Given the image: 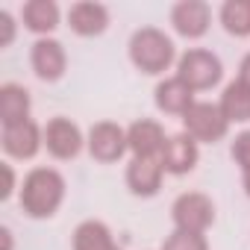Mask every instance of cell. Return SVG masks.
I'll return each mask as SVG.
<instances>
[{"mask_svg":"<svg viewBox=\"0 0 250 250\" xmlns=\"http://www.w3.org/2000/svg\"><path fill=\"white\" fill-rule=\"evenodd\" d=\"M241 174H244V191H247V197H250V168L241 171Z\"/></svg>","mask_w":250,"mask_h":250,"instance_id":"cell-27","label":"cell"},{"mask_svg":"<svg viewBox=\"0 0 250 250\" xmlns=\"http://www.w3.org/2000/svg\"><path fill=\"white\" fill-rule=\"evenodd\" d=\"M44 147L56 159H74L83 150V133L74 121L68 118H53L44 127Z\"/></svg>","mask_w":250,"mask_h":250,"instance_id":"cell-7","label":"cell"},{"mask_svg":"<svg viewBox=\"0 0 250 250\" xmlns=\"http://www.w3.org/2000/svg\"><path fill=\"white\" fill-rule=\"evenodd\" d=\"M232 159L238 162L241 171L250 168V130H244L241 136H235V142H232Z\"/></svg>","mask_w":250,"mask_h":250,"instance_id":"cell-22","label":"cell"},{"mask_svg":"<svg viewBox=\"0 0 250 250\" xmlns=\"http://www.w3.org/2000/svg\"><path fill=\"white\" fill-rule=\"evenodd\" d=\"M0 238H3V250H12V232L3 227V229H0Z\"/></svg>","mask_w":250,"mask_h":250,"instance_id":"cell-26","label":"cell"},{"mask_svg":"<svg viewBox=\"0 0 250 250\" xmlns=\"http://www.w3.org/2000/svg\"><path fill=\"white\" fill-rule=\"evenodd\" d=\"M33 71L42 77V80H47V83H53V80H59L62 74H65V65H68V56H65V47L56 42V39H39L36 44H33Z\"/></svg>","mask_w":250,"mask_h":250,"instance_id":"cell-12","label":"cell"},{"mask_svg":"<svg viewBox=\"0 0 250 250\" xmlns=\"http://www.w3.org/2000/svg\"><path fill=\"white\" fill-rule=\"evenodd\" d=\"M200 159V150H197V142L188 136V133H177V136H168L165 139V147L159 153V162L165 168V174H188L194 171Z\"/></svg>","mask_w":250,"mask_h":250,"instance_id":"cell-8","label":"cell"},{"mask_svg":"<svg viewBox=\"0 0 250 250\" xmlns=\"http://www.w3.org/2000/svg\"><path fill=\"white\" fill-rule=\"evenodd\" d=\"M221 24L229 36H250V0H227L221 6Z\"/></svg>","mask_w":250,"mask_h":250,"instance_id":"cell-20","label":"cell"},{"mask_svg":"<svg viewBox=\"0 0 250 250\" xmlns=\"http://www.w3.org/2000/svg\"><path fill=\"white\" fill-rule=\"evenodd\" d=\"M74 250H121L103 221H83L74 229Z\"/></svg>","mask_w":250,"mask_h":250,"instance_id":"cell-17","label":"cell"},{"mask_svg":"<svg viewBox=\"0 0 250 250\" xmlns=\"http://www.w3.org/2000/svg\"><path fill=\"white\" fill-rule=\"evenodd\" d=\"M0 145H3L6 156H12V159H33L39 153V147L44 145V133L36 127L33 121L9 124V127H3Z\"/></svg>","mask_w":250,"mask_h":250,"instance_id":"cell-9","label":"cell"},{"mask_svg":"<svg viewBox=\"0 0 250 250\" xmlns=\"http://www.w3.org/2000/svg\"><path fill=\"white\" fill-rule=\"evenodd\" d=\"M209 18H212V12L203 0H183V3H177L171 9V24L186 39H200L209 30Z\"/></svg>","mask_w":250,"mask_h":250,"instance_id":"cell-11","label":"cell"},{"mask_svg":"<svg viewBox=\"0 0 250 250\" xmlns=\"http://www.w3.org/2000/svg\"><path fill=\"white\" fill-rule=\"evenodd\" d=\"M171 215H174V224L177 229H186V232H206L212 224H215V203L200 194V191H186L174 200L171 206Z\"/></svg>","mask_w":250,"mask_h":250,"instance_id":"cell-5","label":"cell"},{"mask_svg":"<svg viewBox=\"0 0 250 250\" xmlns=\"http://www.w3.org/2000/svg\"><path fill=\"white\" fill-rule=\"evenodd\" d=\"M15 191V171L12 165H3V188H0V200H9Z\"/></svg>","mask_w":250,"mask_h":250,"instance_id":"cell-24","label":"cell"},{"mask_svg":"<svg viewBox=\"0 0 250 250\" xmlns=\"http://www.w3.org/2000/svg\"><path fill=\"white\" fill-rule=\"evenodd\" d=\"M130 150L127 145V130H121L112 121H100L88 133V153L97 162H118L124 153Z\"/></svg>","mask_w":250,"mask_h":250,"instance_id":"cell-6","label":"cell"},{"mask_svg":"<svg viewBox=\"0 0 250 250\" xmlns=\"http://www.w3.org/2000/svg\"><path fill=\"white\" fill-rule=\"evenodd\" d=\"M221 112H224V118L232 124V121H250V88L244 85V83H229L227 88H224V94H221Z\"/></svg>","mask_w":250,"mask_h":250,"instance_id":"cell-19","label":"cell"},{"mask_svg":"<svg viewBox=\"0 0 250 250\" xmlns=\"http://www.w3.org/2000/svg\"><path fill=\"white\" fill-rule=\"evenodd\" d=\"M65 197V180L53 168H33L21 186V209L30 218H50Z\"/></svg>","mask_w":250,"mask_h":250,"instance_id":"cell-1","label":"cell"},{"mask_svg":"<svg viewBox=\"0 0 250 250\" xmlns=\"http://www.w3.org/2000/svg\"><path fill=\"white\" fill-rule=\"evenodd\" d=\"M162 250H209V244H206V238H203L200 232H186V229H174V232H171V235L165 238Z\"/></svg>","mask_w":250,"mask_h":250,"instance_id":"cell-21","label":"cell"},{"mask_svg":"<svg viewBox=\"0 0 250 250\" xmlns=\"http://www.w3.org/2000/svg\"><path fill=\"white\" fill-rule=\"evenodd\" d=\"M162 162L159 159H133L127 168V186L139 197H153L162 186Z\"/></svg>","mask_w":250,"mask_h":250,"instance_id":"cell-13","label":"cell"},{"mask_svg":"<svg viewBox=\"0 0 250 250\" xmlns=\"http://www.w3.org/2000/svg\"><path fill=\"white\" fill-rule=\"evenodd\" d=\"M156 106L168 115H186L194 106V88L180 77H168L156 85Z\"/></svg>","mask_w":250,"mask_h":250,"instance_id":"cell-14","label":"cell"},{"mask_svg":"<svg viewBox=\"0 0 250 250\" xmlns=\"http://www.w3.org/2000/svg\"><path fill=\"white\" fill-rule=\"evenodd\" d=\"M224 68H221V59L212 53V50H203V47H191L180 56V65H177V77L191 85L194 91H203V88H212L218 80H221Z\"/></svg>","mask_w":250,"mask_h":250,"instance_id":"cell-3","label":"cell"},{"mask_svg":"<svg viewBox=\"0 0 250 250\" xmlns=\"http://www.w3.org/2000/svg\"><path fill=\"white\" fill-rule=\"evenodd\" d=\"M130 59L142 74H162L174 62V42L156 27H142L130 39Z\"/></svg>","mask_w":250,"mask_h":250,"instance_id":"cell-2","label":"cell"},{"mask_svg":"<svg viewBox=\"0 0 250 250\" xmlns=\"http://www.w3.org/2000/svg\"><path fill=\"white\" fill-rule=\"evenodd\" d=\"M27 30L33 33H50L59 27V6L53 0H30L24 3V12H21Z\"/></svg>","mask_w":250,"mask_h":250,"instance_id":"cell-18","label":"cell"},{"mask_svg":"<svg viewBox=\"0 0 250 250\" xmlns=\"http://www.w3.org/2000/svg\"><path fill=\"white\" fill-rule=\"evenodd\" d=\"M127 145L136 159H159V153L165 147V130L156 121L142 118L127 130Z\"/></svg>","mask_w":250,"mask_h":250,"instance_id":"cell-10","label":"cell"},{"mask_svg":"<svg viewBox=\"0 0 250 250\" xmlns=\"http://www.w3.org/2000/svg\"><path fill=\"white\" fill-rule=\"evenodd\" d=\"M68 24L80 36H100L106 30V24H109V12H106L103 3L83 0V3H74L68 9Z\"/></svg>","mask_w":250,"mask_h":250,"instance_id":"cell-15","label":"cell"},{"mask_svg":"<svg viewBox=\"0 0 250 250\" xmlns=\"http://www.w3.org/2000/svg\"><path fill=\"white\" fill-rule=\"evenodd\" d=\"M0 47H9L12 44V39H15V21H12V15L9 12H0Z\"/></svg>","mask_w":250,"mask_h":250,"instance_id":"cell-23","label":"cell"},{"mask_svg":"<svg viewBox=\"0 0 250 250\" xmlns=\"http://www.w3.org/2000/svg\"><path fill=\"white\" fill-rule=\"evenodd\" d=\"M238 83H244L250 88V53L241 59V68H238Z\"/></svg>","mask_w":250,"mask_h":250,"instance_id":"cell-25","label":"cell"},{"mask_svg":"<svg viewBox=\"0 0 250 250\" xmlns=\"http://www.w3.org/2000/svg\"><path fill=\"white\" fill-rule=\"evenodd\" d=\"M0 121H3V127L30 121V91L24 85L6 83L0 88Z\"/></svg>","mask_w":250,"mask_h":250,"instance_id":"cell-16","label":"cell"},{"mask_svg":"<svg viewBox=\"0 0 250 250\" xmlns=\"http://www.w3.org/2000/svg\"><path fill=\"white\" fill-rule=\"evenodd\" d=\"M183 127L194 142H206L215 145L227 136L229 130V121L224 118L218 103H194L186 115H183Z\"/></svg>","mask_w":250,"mask_h":250,"instance_id":"cell-4","label":"cell"}]
</instances>
